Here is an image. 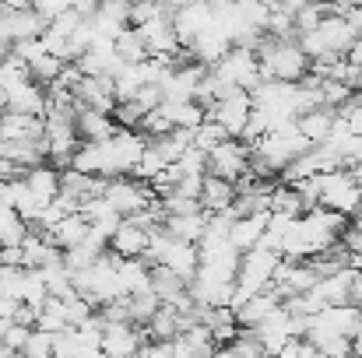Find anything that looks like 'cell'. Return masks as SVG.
Listing matches in <instances>:
<instances>
[{"mask_svg":"<svg viewBox=\"0 0 362 358\" xmlns=\"http://www.w3.org/2000/svg\"><path fill=\"white\" fill-rule=\"evenodd\" d=\"M257 56H260L264 78H278V81H303L313 67L310 53L303 49V42L296 35L281 39V35L264 32L260 42H257Z\"/></svg>","mask_w":362,"mask_h":358,"instance_id":"cell-1","label":"cell"},{"mask_svg":"<svg viewBox=\"0 0 362 358\" xmlns=\"http://www.w3.org/2000/svg\"><path fill=\"white\" fill-rule=\"evenodd\" d=\"M253 155H260L274 172H281L296 155H303V151H310L313 148V141L299 130V123L296 119H288V123H281V126H271V130H264L253 144Z\"/></svg>","mask_w":362,"mask_h":358,"instance_id":"cell-2","label":"cell"},{"mask_svg":"<svg viewBox=\"0 0 362 358\" xmlns=\"http://www.w3.org/2000/svg\"><path fill=\"white\" fill-rule=\"evenodd\" d=\"M281 263V253L278 249H267V246H253L246 249L240 260V270H236V299H233V309L240 306L243 299L264 292L274 285V270Z\"/></svg>","mask_w":362,"mask_h":358,"instance_id":"cell-3","label":"cell"},{"mask_svg":"<svg viewBox=\"0 0 362 358\" xmlns=\"http://www.w3.org/2000/svg\"><path fill=\"white\" fill-rule=\"evenodd\" d=\"M317 193H320V204L324 208H334L341 215H356L362 211V183L345 169H334V172H320L317 176Z\"/></svg>","mask_w":362,"mask_h":358,"instance_id":"cell-4","label":"cell"},{"mask_svg":"<svg viewBox=\"0 0 362 358\" xmlns=\"http://www.w3.org/2000/svg\"><path fill=\"white\" fill-rule=\"evenodd\" d=\"M211 71H215L222 81H229V85H236V88H246V92H253L260 81H267L257 49H253V46H240V42H233V49H229Z\"/></svg>","mask_w":362,"mask_h":358,"instance_id":"cell-5","label":"cell"},{"mask_svg":"<svg viewBox=\"0 0 362 358\" xmlns=\"http://www.w3.org/2000/svg\"><path fill=\"white\" fill-rule=\"evenodd\" d=\"M173 25H176L180 42L190 49L208 28L218 25V11L211 7V0H194V4H183V7L173 11Z\"/></svg>","mask_w":362,"mask_h":358,"instance_id":"cell-6","label":"cell"},{"mask_svg":"<svg viewBox=\"0 0 362 358\" xmlns=\"http://www.w3.org/2000/svg\"><path fill=\"white\" fill-rule=\"evenodd\" d=\"M208 117L218 119L233 137H243L246 123H250V117H253V92H246V88L226 92L222 99H215V102L208 106Z\"/></svg>","mask_w":362,"mask_h":358,"instance_id":"cell-7","label":"cell"},{"mask_svg":"<svg viewBox=\"0 0 362 358\" xmlns=\"http://www.w3.org/2000/svg\"><path fill=\"white\" fill-rule=\"evenodd\" d=\"M250 155H253L250 141H243V137H226L222 144H215V148L208 151V172L226 176V179L236 183L243 172L250 169Z\"/></svg>","mask_w":362,"mask_h":358,"instance_id":"cell-8","label":"cell"},{"mask_svg":"<svg viewBox=\"0 0 362 358\" xmlns=\"http://www.w3.org/2000/svg\"><path fill=\"white\" fill-rule=\"evenodd\" d=\"M106 197H110V204L127 218V215L144 211V208L155 201V190H151L148 179H137V176H113L110 186H106Z\"/></svg>","mask_w":362,"mask_h":358,"instance_id":"cell-9","label":"cell"},{"mask_svg":"<svg viewBox=\"0 0 362 358\" xmlns=\"http://www.w3.org/2000/svg\"><path fill=\"white\" fill-rule=\"evenodd\" d=\"M144 327L134 323V320H106L103 323V355H113V358H123V355H134L144 348Z\"/></svg>","mask_w":362,"mask_h":358,"instance_id":"cell-10","label":"cell"},{"mask_svg":"<svg viewBox=\"0 0 362 358\" xmlns=\"http://www.w3.org/2000/svg\"><path fill=\"white\" fill-rule=\"evenodd\" d=\"M46 106H49V92H46V85L35 81V78H28L25 85H18V88L7 92V109H14V113L46 117Z\"/></svg>","mask_w":362,"mask_h":358,"instance_id":"cell-11","label":"cell"},{"mask_svg":"<svg viewBox=\"0 0 362 358\" xmlns=\"http://www.w3.org/2000/svg\"><path fill=\"white\" fill-rule=\"evenodd\" d=\"M267 218H271V211H250V215H236L233 218V229H229V239H233V246L246 253V249H253L264 232H267Z\"/></svg>","mask_w":362,"mask_h":358,"instance_id":"cell-12","label":"cell"},{"mask_svg":"<svg viewBox=\"0 0 362 358\" xmlns=\"http://www.w3.org/2000/svg\"><path fill=\"white\" fill-rule=\"evenodd\" d=\"M78 133H81V141H106V137H113L117 130H120V123L113 119V113H103V109H95V106H81L78 102Z\"/></svg>","mask_w":362,"mask_h":358,"instance_id":"cell-13","label":"cell"},{"mask_svg":"<svg viewBox=\"0 0 362 358\" xmlns=\"http://www.w3.org/2000/svg\"><path fill=\"white\" fill-rule=\"evenodd\" d=\"M4 25H7V32H11V39L18 42V39H39L42 32H46V18L28 4V7H7V14H4Z\"/></svg>","mask_w":362,"mask_h":358,"instance_id":"cell-14","label":"cell"},{"mask_svg":"<svg viewBox=\"0 0 362 358\" xmlns=\"http://www.w3.org/2000/svg\"><path fill=\"white\" fill-rule=\"evenodd\" d=\"M233 204H236V183L226 179V176L208 172L204 186H201V208L204 211H229Z\"/></svg>","mask_w":362,"mask_h":358,"instance_id":"cell-15","label":"cell"},{"mask_svg":"<svg viewBox=\"0 0 362 358\" xmlns=\"http://www.w3.org/2000/svg\"><path fill=\"white\" fill-rule=\"evenodd\" d=\"M148 239H151V229H144V225L123 218V225L113 232V239H110V249L120 253V256H144Z\"/></svg>","mask_w":362,"mask_h":358,"instance_id":"cell-16","label":"cell"},{"mask_svg":"<svg viewBox=\"0 0 362 358\" xmlns=\"http://www.w3.org/2000/svg\"><path fill=\"white\" fill-rule=\"evenodd\" d=\"M296 123H299V130H303L313 144H324V141L331 137L334 123H338V109H331V106H313V109L299 113Z\"/></svg>","mask_w":362,"mask_h":358,"instance_id":"cell-17","label":"cell"},{"mask_svg":"<svg viewBox=\"0 0 362 358\" xmlns=\"http://www.w3.org/2000/svg\"><path fill=\"white\" fill-rule=\"evenodd\" d=\"M117 270H120L123 295H137V292L151 288V263L144 256H120Z\"/></svg>","mask_w":362,"mask_h":358,"instance_id":"cell-18","label":"cell"},{"mask_svg":"<svg viewBox=\"0 0 362 358\" xmlns=\"http://www.w3.org/2000/svg\"><path fill=\"white\" fill-rule=\"evenodd\" d=\"M25 183L32 186V193L42 201V204H49V201H57V193H60V169L49 162H39V165H32L28 172H25Z\"/></svg>","mask_w":362,"mask_h":358,"instance_id":"cell-19","label":"cell"},{"mask_svg":"<svg viewBox=\"0 0 362 358\" xmlns=\"http://www.w3.org/2000/svg\"><path fill=\"white\" fill-rule=\"evenodd\" d=\"M352 274H356V267H338V270H331V274H324L317 285H313V292L331 306V302H349V285H352Z\"/></svg>","mask_w":362,"mask_h":358,"instance_id":"cell-20","label":"cell"},{"mask_svg":"<svg viewBox=\"0 0 362 358\" xmlns=\"http://www.w3.org/2000/svg\"><path fill=\"white\" fill-rule=\"evenodd\" d=\"M92 232V222H88V215L85 211H71L53 232H46V239H53L57 246H64V249H71V246H78L81 239Z\"/></svg>","mask_w":362,"mask_h":358,"instance_id":"cell-21","label":"cell"},{"mask_svg":"<svg viewBox=\"0 0 362 358\" xmlns=\"http://www.w3.org/2000/svg\"><path fill=\"white\" fill-rule=\"evenodd\" d=\"M165 232H173L176 239L201 242V236L208 232V211H190V215H165Z\"/></svg>","mask_w":362,"mask_h":358,"instance_id":"cell-22","label":"cell"},{"mask_svg":"<svg viewBox=\"0 0 362 358\" xmlns=\"http://www.w3.org/2000/svg\"><path fill=\"white\" fill-rule=\"evenodd\" d=\"M165 109H169V117L176 126H187V130H194V126H201L204 119H208V106L204 102H197V99H180V102H162Z\"/></svg>","mask_w":362,"mask_h":358,"instance_id":"cell-23","label":"cell"},{"mask_svg":"<svg viewBox=\"0 0 362 358\" xmlns=\"http://www.w3.org/2000/svg\"><path fill=\"white\" fill-rule=\"evenodd\" d=\"M117 53H120L123 64H141V60H148V42H144V35H141L137 25H127L120 35H117Z\"/></svg>","mask_w":362,"mask_h":358,"instance_id":"cell-24","label":"cell"},{"mask_svg":"<svg viewBox=\"0 0 362 358\" xmlns=\"http://www.w3.org/2000/svg\"><path fill=\"white\" fill-rule=\"evenodd\" d=\"M28 232H32V225L14 208H0V246H21Z\"/></svg>","mask_w":362,"mask_h":358,"instance_id":"cell-25","label":"cell"},{"mask_svg":"<svg viewBox=\"0 0 362 358\" xmlns=\"http://www.w3.org/2000/svg\"><path fill=\"white\" fill-rule=\"evenodd\" d=\"M32 78V67H28V60H21L14 49L0 60V88L4 92H11V88H18V85H25Z\"/></svg>","mask_w":362,"mask_h":358,"instance_id":"cell-26","label":"cell"},{"mask_svg":"<svg viewBox=\"0 0 362 358\" xmlns=\"http://www.w3.org/2000/svg\"><path fill=\"white\" fill-rule=\"evenodd\" d=\"M35 327H42V330H49V334H57V330L71 327V320H67V306H64V299H60V295H49V299L42 302Z\"/></svg>","mask_w":362,"mask_h":358,"instance_id":"cell-27","label":"cell"},{"mask_svg":"<svg viewBox=\"0 0 362 358\" xmlns=\"http://www.w3.org/2000/svg\"><path fill=\"white\" fill-rule=\"evenodd\" d=\"M127 302H130V320L141 323V327H148V320H151V316L158 313V306H162V299H158L155 288L137 292V295H127Z\"/></svg>","mask_w":362,"mask_h":358,"instance_id":"cell-28","label":"cell"},{"mask_svg":"<svg viewBox=\"0 0 362 358\" xmlns=\"http://www.w3.org/2000/svg\"><path fill=\"white\" fill-rule=\"evenodd\" d=\"M352 95H356V88H352L349 81H338V78H320V102H324V106L341 109Z\"/></svg>","mask_w":362,"mask_h":358,"instance_id":"cell-29","label":"cell"},{"mask_svg":"<svg viewBox=\"0 0 362 358\" xmlns=\"http://www.w3.org/2000/svg\"><path fill=\"white\" fill-rule=\"evenodd\" d=\"M165 165H169V158L162 155V148H158L155 141H148V148H144V155H141V162H137L134 176H137V179H148V183H151V179H155V176H158V172H162Z\"/></svg>","mask_w":362,"mask_h":358,"instance_id":"cell-30","label":"cell"},{"mask_svg":"<svg viewBox=\"0 0 362 358\" xmlns=\"http://www.w3.org/2000/svg\"><path fill=\"white\" fill-rule=\"evenodd\" d=\"M226 137H233V133H229L218 119H211V117L204 119L201 126H194V144H197L201 151H211V148H215V144H222Z\"/></svg>","mask_w":362,"mask_h":358,"instance_id":"cell-31","label":"cell"},{"mask_svg":"<svg viewBox=\"0 0 362 358\" xmlns=\"http://www.w3.org/2000/svg\"><path fill=\"white\" fill-rule=\"evenodd\" d=\"M176 169H180V176H204L208 172V151H201L197 144H190L176 158Z\"/></svg>","mask_w":362,"mask_h":358,"instance_id":"cell-32","label":"cell"},{"mask_svg":"<svg viewBox=\"0 0 362 358\" xmlns=\"http://www.w3.org/2000/svg\"><path fill=\"white\" fill-rule=\"evenodd\" d=\"M28 338H32V327H25V323H7V334H4V348H0V355H21L25 345H28Z\"/></svg>","mask_w":362,"mask_h":358,"instance_id":"cell-33","label":"cell"},{"mask_svg":"<svg viewBox=\"0 0 362 358\" xmlns=\"http://www.w3.org/2000/svg\"><path fill=\"white\" fill-rule=\"evenodd\" d=\"M144 113H148V109H144L137 99H123V102H117V109H113V119H117L120 126H141Z\"/></svg>","mask_w":362,"mask_h":358,"instance_id":"cell-34","label":"cell"},{"mask_svg":"<svg viewBox=\"0 0 362 358\" xmlns=\"http://www.w3.org/2000/svg\"><path fill=\"white\" fill-rule=\"evenodd\" d=\"M21 355H32V358L53 355V334H49V330H42V327H32V338H28V345H25V352H21Z\"/></svg>","mask_w":362,"mask_h":358,"instance_id":"cell-35","label":"cell"},{"mask_svg":"<svg viewBox=\"0 0 362 358\" xmlns=\"http://www.w3.org/2000/svg\"><path fill=\"white\" fill-rule=\"evenodd\" d=\"M32 7H35L46 21H53L57 14H64V11L71 7V0H32Z\"/></svg>","mask_w":362,"mask_h":358,"instance_id":"cell-36","label":"cell"},{"mask_svg":"<svg viewBox=\"0 0 362 358\" xmlns=\"http://www.w3.org/2000/svg\"><path fill=\"white\" fill-rule=\"evenodd\" d=\"M349 302L362 306V270H356V274H352V285H349Z\"/></svg>","mask_w":362,"mask_h":358,"instance_id":"cell-37","label":"cell"},{"mask_svg":"<svg viewBox=\"0 0 362 358\" xmlns=\"http://www.w3.org/2000/svg\"><path fill=\"white\" fill-rule=\"evenodd\" d=\"M99 4H103V0H71V7H74V11H81L85 18H92V14L99 11Z\"/></svg>","mask_w":362,"mask_h":358,"instance_id":"cell-38","label":"cell"},{"mask_svg":"<svg viewBox=\"0 0 362 358\" xmlns=\"http://www.w3.org/2000/svg\"><path fill=\"white\" fill-rule=\"evenodd\" d=\"M345 18L356 25V32L362 35V0H359V4H352V7H345Z\"/></svg>","mask_w":362,"mask_h":358,"instance_id":"cell-39","label":"cell"},{"mask_svg":"<svg viewBox=\"0 0 362 358\" xmlns=\"http://www.w3.org/2000/svg\"><path fill=\"white\" fill-rule=\"evenodd\" d=\"M352 88L362 92V67H356V74H352Z\"/></svg>","mask_w":362,"mask_h":358,"instance_id":"cell-40","label":"cell"},{"mask_svg":"<svg viewBox=\"0 0 362 358\" xmlns=\"http://www.w3.org/2000/svg\"><path fill=\"white\" fill-rule=\"evenodd\" d=\"M7 323H11V320H4V316H0V348H4V334H7Z\"/></svg>","mask_w":362,"mask_h":358,"instance_id":"cell-41","label":"cell"},{"mask_svg":"<svg viewBox=\"0 0 362 358\" xmlns=\"http://www.w3.org/2000/svg\"><path fill=\"white\" fill-rule=\"evenodd\" d=\"M165 4H169V7L176 11V7H183V4H194V0H165Z\"/></svg>","mask_w":362,"mask_h":358,"instance_id":"cell-42","label":"cell"},{"mask_svg":"<svg viewBox=\"0 0 362 358\" xmlns=\"http://www.w3.org/2000/svg\"><path fill=\"white\" fill-rule=\"evenodd\" d=\"M0 113H7V92L0 88Z\"/></svg>","mask_w":362,"mask_h":358,"instance_id":"cell-43","label":"cell"},{"mask_svg":"<svg viewBox=\"0 0 362 358\" xmlns=\"http://www.w3.org/2000/svg\"><path fill=\"white\" fill-rule=\"evenodd\" d=\"M7 53H11V42H4V39H0V60H4Z\"/></svg>","mask_w":362,"mask_h":358,"instance_id":"cell-44","label":"cell"},{"mask_svg":"<svg viewBox=\"0 0 362 358\" xmlns=\"http://www.w3.org/2000/svg\"><path fill=\"white\" fill-rule=\"evenodd\" d=\"M352 225H356V229L362 232V211H356V215H352Z\"/></svg>","mask_w":362,"mask_h":358,"instance_id":"cell-45","label":"cell"},{"mask_svg":"<svg viewBox=\"0 0 362 358\" xmlns=\"http://www.w3.org/2000/svg\"><path fill=\"white\" fill-rule=\"evenodd\" d=\"M0 183H4V176H0Z\"/></svg>","mask_w":362,"mask_h":358,"instance_id":"cell-46","label":"cell"},{"mask_svg":"<svg viewBox=\"0 0 362 358\" xmlns=\"http://www.w3.org/2000/svg\"><path fill=\"white\" fill-rule=\"evenodd\" d=\"M158 4H165V0H158Z\"/></svg>","mask_w":362,"mask_h":358,"instance_id":"cell-47","label":"cell"}]
</instances>
